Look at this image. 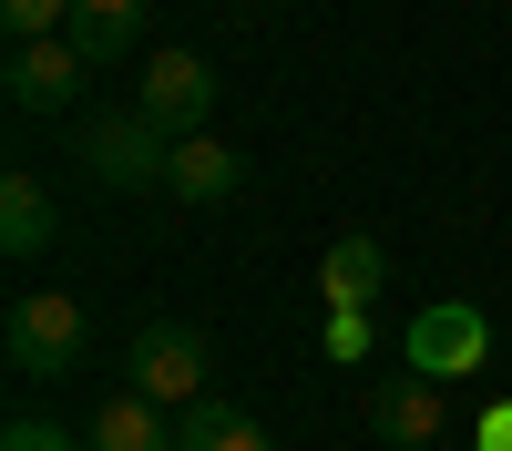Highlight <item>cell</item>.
<instances>
[{"instance_id":"obj_1","label":"cell","mask_w":512,"mask_h":451,"mask_svg":"<svg viewBox=\"0 0 512 451\" xmlns=\"http://www.w3.org/2000/svg\"><path fill=\"white\" fill-rule=\"evenodd\" d=\"M72 154H82V175L113 185V195H144L175 175V134H154L144 113H82L72 123Z\"/></svg>"},{"instance_id":"obj_2","label":"cell","mask_w":512,"mask_h":451,"mask_svg":"<svg viewBox=\"0 0 512 451\" xmlns=\"http://www.w3.org/2000/svg\"><path fill=\"white\" fill-rule=\"evenodd\" d=\"M400 369H420V380H482L492 369V318L472 308V298H431L410 328H400Z\"/></svg>"},{"instance_id":"obj_3","label":"cell","mask_w":512,"mask_h":451,"mask_svg":"<svg viewBox=\"0 0 512 451\" xmlns=\"http://www.w3.org/2000/svg\"><path fill=\"white\" fill-rule=\"evenodd\" d=\"M82 308L62 298V287H21L11 298V318H0V349H11V369L21 380H62V369H82Z\"/></svg>"},{"instance_id":"obj_4","label":"cell","mask_w":512,"mask_h":451,"mask_svg":"<svg viewBox=\"0 0 512 451\" xmlns=\"http://www.w3.org/2000/svg\"><path fill=\"white\" fill-rule=\"evenodd\" d=\"M134 113L154 123V134L195 144V134H205V113H216V62H205V52H185V41L144 52V93H134Z\"/></svg>"},{"instance_id":"obj_5","label":"cell","mask_w":512,"mask_h":451,"mask_svg":"<svg viewBox=\"0 0 512 451\" xmlns=\"http://www.w3.org/2000/svg\"><path fill=\"white\" fill-rule=\"evenodd\" d=\"M134 400H154V410H195L205 400V328H185V318H154V328H134Z\"/></svg>"},{"instance_id":"obj_6","label":"cell","mask_w":512,"mask_h":451,"mask_svg":"<svg viewBox=\"0 0 512 451\" xmlns=\"http://www.w3.org/2000/svg\"><path fill=\"white\" fill-rule=\"evenodd\" d=\"M82 82H93V62H82L72 41H11L0 93H11L21 113H82Z\"/></svg>"},{"instance_id":"obj_7","label":"cell","mask_w":512,"mask_h":451,"mask_svg":"<svg viewBox=\"0 0 512 451\" xmlns=\"http://www.w3.org/2000/svg\"><path fill=\"white\" fill-rule=\"evenodd\" d=\"M369 431L390 451H431L441 441V380H420V369H390V380L369 390Z\"/></svg>"},{"instance_id":"obj_8","label":"cell","mask_w":512,"mask_h":451,"mask_svg":"<svg viewBox=\"0 0 512 451\" xmlns=\"http://www.w3.org/2000/svg\"><path fill=\"white\" fill-rule=\"evenodd\" d=\"M52 236H62V205L41 175H0V257H52Z\"/></svg>"},{"instance_id":"obj_9","label":"cell","mask_w":512,"mask_h":451,"mask_svg":"<svg viewBox=\"0 0 512 451\" xmlns=\"http://www.w3.org/2000/svg\"><path fill=\"white\" fill-rule=\"evenodd\" d=\"M62 41H72L93 72H103V62H134V52H144V0H72V31H62Z\"/></svg>"},{"instance_id":"obj_10","label":"cell","mask_w":512,"mask_h":451,"mask_svg":"<svg viewBox=\"0 0 512 451\" xmlns=\"http://www.w3.org/2000/svg\"><path fill=\"white\" fill-rule=\"evenodd\" d=\"M236 185H246V154H236V144H216V134L175 144V175H164V195H175V205H226Z\"/></svg>"},{"instance_id":"obj_11","label":"cell","mask_w":512,"mask_h":451,"mask_svg":"<svg viewBox=\"0 0 512 451\" xmlns=\"http://www.w3.org/2000/svg\"><path fill=\"white\" fill-rule=\"evenodd\" d=\"M318 287H328V308H379V287H390V246H379V236H338L328 257H318Z\"/></svg>"},{"instance_id":"obj_12","label":"cell","mask_w":512,"mask_h":451,"mask_svg":"<svg viewBox=\"0 0 512 451\" xmlns=\"http://www.w3.org/2000/svg\"><path fill=\"white\" fill-rule=\"evenodd\" d=\"M82 451H185V441H175V421H164L154 400H134V390H123V400H103V410H93Z\"/></svg>"},{"instance_id":"obj_13","label":"cell","mask_w":512,"mask_h":451,"mask_svg":"<svg viewBox=\"0 0 512 451\" xmlns=\"http://www.w3.org/2000/svg\"><path fill=\"white\" fill-rule=\"evenodd\" d=\"M175 441L185 451H277L267 421H256V410H226V400H195L185 421H175Z\"/></svg>"},{"instance_id":"obj_14","label":"cell","mask_w":512,"mask_h":451,"mask_svg":"<svg viewBox=\"0 0 512 451\" xmlns=\"http://www.w3.org/2000/svg\"><path fill=\"white\" fill-rule=\"evenodd\" d=\"M0 31H11V41H62L72 0H0Z\"/></svg>"},{"instance_id":"obj_15","label":"cell","mask_w":512,"mask_h":451,"mask_svg":"<svg viewBox=\"0 0 512 451\" xmlns=\"http://www.w3.org/2000/svg\"><path fill=\"white\" fill-rule=\"evenodd\" d=\"M0 451H82V441H72L62 421H31V410H21V421L0 431Z\"/></svg>"},{"instance_id":"obj_16","label":"cell","mask_w":512,"mask_h":451,"mask_svg":"<svg viewBox=\"0 0 512 451\" xmlns=\"http://www.w3.org/2000/svg\"><path fill=\"white\" fill-rule=\"evenodd\" d=\"M369 349V308H328V359H359Z\"/></svg>"},{"instance_id":"obj_17","label":"cell","mask_w":512,"mask_h":451,"mask_svg":"<svg viewBox=\"0 0 512 451\" xmlns=\"http://www.w3.org/2000/svg\"><path fill=\"white\" fill-rule=\"evenodd\" d=\"M482 451H512V400H502L492 421H482Z\"/></svg>"}]
</instances>
